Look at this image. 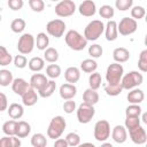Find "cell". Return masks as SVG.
Here are the masks:
<instances>
[{
  "mask_svg": "<svg viewBox=\"0 0 147 147\" xmlns=\"http://www.w3.org/2000/svg\"><path fill=\"white\" fill-rule=\"evenodd\" d=\"M65 44L69 46V48L74 51H83L87 46V40L76 30H69L64 36Z\"/></svg>",
  "mask_w": 147,
  "mask_h": 147,
  "instance_id": "cell-1",
  "label": "cell"
},
{
  "mask_svg": "<svg viewBox=\"0 0 147 147\" xmlns=\"http://www.w3.org/2000/svg\"><path fill=\"white\" fill-rule=\"evenodd\" d=\"M65 126H67V123H65V119L62 116H55V117H53L51 119L49 125H48V129H47V136H48V138L54 139V140L59 139L62 136Z\"/></svg>",
  "mask_w": 147,
  "mask_h": 147,
  "instance_id": "cell-2",
  "label": "cell"
},
{
  "mask_svg": "<svg viewBox=\"0 0 147 147\" xmlns=\"http://www.w3.org/2000/svg\"><path fill=\"white\" fill-rule=\"evenodd\" d=\"M103 31H105V24L101 21L99 20L91 21L84 30V38L87 41H94L99 39V37L103 33Z\"/></svg>",
  "mask_w": 147,
  "mask_h": 147,
  "instance_id": "cell-3",
  "label": "cell"
},
{
  "mask_svg": "<svg viewBox=\"0 0 147 147\" xmlns=\"http://www.w3.org/2000/svg\"><path fill=\"white\" fill-rule=\"evenodd\" d=\"M144 82L142 74L138 71H130L121 79V86L123 90H133L138 86H140Z\"/></svg>",
  "mask_w": 147,
  "mask_h": 147,
  "instance_id": "cell-4",
  "label": "cell"
},
{
  "mask_svg": "<svg viewBox=\"0 0 147 147\" xmlns=\"http://www.w3.org/2000/svg\"><path fill=\"white\" fill-rule=\"evenodd\" d=\"M124 74V68L119 63H111L108 65L106 71V80L108 84H118Z\"/></svg>",
  "mask_w": 147,
  "mask_h": 147,
  "instance_id": "cell-5",
  "label": "cell"
},
{
  "mask_svg": "<svg viewBox=\"0 0 147 147\" xmlns=\"http://www.w3.org/2000/svg\"><path fill=\"white\" fill-rule=\"evenodd\" d=\"M34 37L31 33H23L17 42V49L22 55L30 54L34 48Z\"/></svg>",
  "mask_w": 147,
  "mask_h": 147,
  "instance_id": "cell-6",
  "label": "cell"
},
{
  "mask_svg": "<svg viewBox=\"0 0 147 147\" xmlns=\"http://www.w3.org/2000/svg\"><path fill=\"white\" fill-rule=\"evenodd\" d=\"M94 138L98 141H106L110 136V125L108 121L100 119L94 125Z\"/></svg>",
  "mask_w": 147,
  "mask_h": 147,
  "instance_id": "cell-7",
  "label": "cell"
},
{
  "mask_svg": "<svg viewBox=\"0 0 147 147\" xmlns=\"http://www.w3.org/2000/svg\"><path fill=\"white\" fill-rule=\"evenodd\" d=\"M138 23L131 17H123L117 24V32L122 36H130L137 31Z\"/></svg>",
  "mask_w": 147,
  "mask_h": 147,
  "instance_id": "cell-8",
  "label": "cell"
},
{
  "mask_svg": "<svg viewBox=\"0 0 147 147\" xmlns=\"http://www.w3.org/2000/svg\"><path fill=\"white\" fill-rule=\"evenodd\" d=\"M94 114H95L94 107L83 102L77 109V119L82 124H87L94 117Z\"/></svg>",
  "mask_w": 147,
  "mask_h": 147,
  "instance_id": "cell-9",
  "label": "cell"
},
{
  "mask_svg": "<svg viewBox=\"0 0 147 147\" xmlns=\"http://www.w3.org/2000/svg\"><path fill=\"white\" fill-rule=\"evenodd\" d=\"M46 31L49 36H52L54 38H61L65 31V23H64V21H62L60 18L52 20L47 23Z\"/></svg>",
  "mask_w": 147,
  "mask_h": 147,
  "instance_id": "cell-10",
  "label": "cell"
},
{
  "mask_svg": "<svg viewBox=\"0 0 147 147\" xmlns=\"http://www.w3.org/2000/svg\"><path fill=\"white\" fill-rule=\"evenodd\" d=\"M76 11V5L71 0L60 1L55 6V14L60 17H69Z\"/></svg>",
  "mask_w": 147,
  "mask_h": 147,
  "instance_id": "cell-11",
  "label": "cell"
},
{
  "mask_svg": "<svg viewBox=\"0 0 147 147\" xmlns=\"http://www.w3.org/2000/svg\"><path fill=\"white\" fill-rule=\"evenodd\" d=\"M129 134H130V139L132 140V142H134L136 145H144L146 141H147V134H146V131L145 129L139 125L132 130L129 131Z\"/></svg>",
  "mask_w": 147,
  "mask_h": 147,
  "instance_id": "cell-12",
  "label": "cell"
},
{
  "mask_svg": "<svg viewBox=\"0 0 147 147\" xmlns=\"http://www.w3.org/2000/svg\"><path fill=\"white\" fill-rule=\"evenodd\" d=\"M47 82H48V79H47V77L45 75H42V74H34V75L31 76L29 84H30L31 88H33L34 91L39 92V91H41L46 86Z\"/></svg>",
  "mask_w": 147,
  "mask_h": 147,
  "instance_id": "cell-13",
  "label": "cell"
},
{
  "mask_svg": "<svg viewBox=\"0 0 147 147\" xmlns=\"http://www.w3.org/2000/svg\"><path fill=\"white\" fill-rule=\"evenodd\" d=\"M30 88V84L23 78H15L11 83V90L17 95H23Z\"/></svg>",
  "mask_w": 147,
  "mask_h": 147,
  "instance_id": "cell-14",
  "label": "cell"
},
{
  "mask_svg": "<svg viewBox=\"0 0 147 147\" xmlns=\"http://www.w3.org/2000/svg\"><path fill=\"white\" fill-rule=\"evenodd\" d=\"M78 10H79L80 15H83L85 17H91L95 14L96 7H95V3L92 0H85L79 5Z\"/></svg>",
  "mask_w": 147,
  "mask_h": 147,
  "instance_id": "cell-15",
  "label": "cell"
},
{
  "mask_svg": "<svg viewBox=\"0 0 147 147\" xmlns=\"http://www.w3.org/2000/svg\"><path fill=\"white\" fill-rule=\"evenodd\" d=\"M60 96L63 99V100H72V98L76 95L77 93V88L74 84H69V83H65V84H62L60 86Z\"/></svg>",
  "mask_w": 147,
  "mask_h": 147,
  "instance_id": "cell-16",
  "label": "cell"
},
{
  "mask_svg": "<svg viewBox=\"0 0 147 147\" xmlns=\"http://www.w3.org/2000/svg\"><path fill=\"white\" fill-rule=\"evenodd\" d=\"M111 138L117 144H124L127 139L126 129L123 125H116L111 131Z\"/></svg>",
  "mask_w": 147,
  "mask_h": 147,
  "instance_id": "cell-17",
  "label": "cell"
},
{
  "mask_svg": "<svg viewBox=\"0 0 147 147\" xmlns=\"http://www.w3.org/2000/svg\"><path fill=\"white\" fill-rule=\"evenodd\" d=\"M105 34H106V39L108 41H114L117 39L118 32H117V23L113 20L108 21L106 26H105Z\"/></svg>",
  "mask_w": 147,
  "mask_h": 147,
  "instance_id": "cell-18",
  "label": "cell"
},
{
  "mask_svg": "<svg viewBox=\"0 0 147 147\" xmlns=\"http://www.w3.org/2000/svg\"><path fill=\"white\" fill-rule=\"evenodd\" d=\"M127 101L131 105H139L144 101L145 99V93L140 88H133L127 93Z\"/></svg>",
  "mask_w": 147,
  "mask_h": 147,
  "instance_id": "cell-19",
  "label": "cell"
},
{
  "mask_svg": "<svg viewBox=\"0 0 147 147\" xmlns=\"http://www.w3.org/2000/svg\"><path fill=\"white\" fill-rule=\"evenodd\" d=\"M113 59L116 63H123L126 62L130 59V52L124 47H117L113 52Z\"/></svg>",
  "mask_w": 147,
  "mask_h": 147,
  "instance_id": "cell-20",
  "label": "cell"
},
{
  "mask_svg": "<svg viewBox=\"0 0 147 147\" xmlns=\"http://www.w3.org/2000/svg\"><path fill=\"white\" fill-rule=\"evenodd\" d=\"M22 101H23V105L24 106H28V107H32L37 103L38 101V95H37V92L33 90V88H29L23 95H22Z\"/></svg>",
  "mask_w": 147,
  "mask_h": 147,
  "instance_id": "cell-21",
  "label": "cell"
},
{
  "mask_svg": "<svg viewBox=\"0 0 147 147\" xmlns=\"http://www.w3.org/2000/svg\"><path fill=\"white\" fill-rule=\"evenodd\" d=\"M64 78L69 84H75L80 78V71L76 67H69L64 71Z\"/></svg>",
  "mask_w": 147,
  "mask_h": 147,
  "instance_id": "cell-22",
  "label": "cell"
},
{
  "mask_svg": "<svg viewBox=\"0 0 147 147\" xmlns=\"http://www.w3.org/2000/svg\"><path fill=\"white\" fill-rule=\"evenodd\" d=\"M7 111H8V115L11 119L16 121V119H20L23 114H24V108L22 105L20 103H11L8 108H7Z\"/></svg>",
  "mask_w": 147,
  "mask_h": 147,
  "instance_id": "cell-23",
  "label": "cell"
},
{
  "mask_svg": "<svg viewBox=\"0 0 147 147\" xmlns=\"http://www.w3.org/2000/svg\"><path fill=\"white\" fill-rule=\"evenodd\" d=\"M83 100H84V103L94 106V105L98 103V101H99V93H98L95 90L87 88V90H85L84 93H83Z\"/></svg>",
  "mask_w": 147,
  "mask_h": 147,
  "instance_id": "cell-24",
  "label": "cell"
},
{
  "mask_svg": "<svg viewBox=\"0 0 147 147\" xmlns=\"http://www.w3.org/2000/svg\"><path fill=\"white\" fill-rule=\"evenodd\" d=\"M31 131V126L28 122L25 121H18L17 122V125H16V133L15 136L17 138H25L29 136Z\"/></svg>",
  "mask_w": 147,
  "mask_h": 147,
  "instance_id": "cell-25",
  "label": "cell"
},
{
  "mask_svg": "<svg viewBox=\"0 0 147 147\" xmlns=\"http://www.w3.org/2000/svg\"><path fill=\"white\" fill-rule=\"evenodd\" d=\"M0 147H21V140L16 136H5L0 138Z\"/></svg>",
  "mask_w": 147,
  "mask_h": 147,
  "instance_id": "cell-26",
  "label": "cell"
},
{
  "mask_svg": "<svg viewBox=\"0 0 147 147\" xmlns=\"http://www.w3.org/2000/svg\"><path fill=\"white\" fill-rule=\"evenodd\" d=\"M28 65H29V69L31 71H34V72H39L44 69L45 67V61L44 59L39 57V56H34L32 57L29 62H28Z\"/></svg>",
  "mask_w": 147,
  "mask_h": 147,
  "instance_id": "cell-27",
  "label": "cell"
},
{
  "mask_svg": "<svg viewBox=\"0 0 147 147\" xmlns=\"http://www.w3.org/2000/svg\"><path fill=\"white\" fill-rule=\"evenodd\" d=\"M98 68V63L95 60L93 59H86V60H83L82 63H80V69L86 72V74H92V72H95Z\"/></svg>",
  "mask_w": 147,
  "mask_h": 147,
  "instance_id": "cell-28",
  "label": "cell"
},
{
  "mask_svg": "<svg viewBox=\"0 0 147 147\" xmlns=\"http://www.w3.org/2000/svg\"><path fill=\"white\" fill-rule=\"evenodd\" d=\"M34 42L39 51H45L49 44V38L45 32H39L37 34V38L34 39Z\"/></svg>",
  "mask_w": 147,
  "mask_h": 147,
  "instance_id": "cell-29",
  "label": "cell"
},
{
  "mask_svg": "<svg viewBox=\"0 0 147 147\" xmlns=\"http://www.w3.org/2000/svg\"><path fill=\"white\" fill-rule=\"evenodd\" d=\"M14 78H13V74L11 71L7 70V69H1L0 70V86H9L13 83Z\"/></svg>",
  "mask_w": 147,
  "mask_h": 147,
  "instance_id": "cell-30",
  "label": "cell"
},
{
  "mask_svg": "<svg viewBox=\"0 0 147 147\" xmlns=\"http://www.w3.org/2000/svg\"><path fill=\"white\" fill-rule=\"evenodd\" d=\"M55 88H56V83L52 79V80H48L47 84H46V86L41 91H39L38 93H39V95L41 98H49L55 92Z\"/></svg>",
  "mask_w": 147,
  "mask_h": 147,
  "instance_id": "cell-31",
  "label": "cell"
},
{
  "mask_svg": "<svg viewBox=\"0 0 147 147\" xmlns=\"http://www.w3.org/2000/svg\"><path fill=\"white\" fill-rule=\"evenodd\" d=\"M59 60V52L54 47H47L44 53V61L49 63H55Z\"/></svg>",
  "mask_w": 147,
  "mask_h": 147,
  "instance_id": "cell-32",
  "label": "cell"
},
{
  "mask_svg": "<svg viewBox=\"0 0 147 147\" xmlns=\"http://www.w3.org/2000/svg\"><path fill=\"white\" fill-rule=\"evenodd\" d=\"M101 82H102L101 75L99 72H96V71L92 72L90 75V77H88V85H90V88H92V90L96 91L101 86Z\"/></svg>",
  "mask_w": 147,
  "mask_h": 147,
  "instance_id": "cell-33",
  "label": "cell"
},
{
  "mask_svg": "<svg viewBox=\"0 0 147 147\" xmlns=\"http://www.w3.org/2000/svg\"><path fill=\"white\" fill-rule=\"evenodd\" d=\"M16 125H17V121L14 119H9L7 122L3 123L2 125V131L6 136H15L16 133Z\"/></svg>",
  "mask_w": 147,
  "mask_h": 147,
  "instance_id": "cell-34",
  "label": "cell"
},
{
  "mask_svg": "<svg viewBox=\"0 0 147 147\" xmlns=\"http://www.w3.org/2000/svg\"><path fill=\"white\" fill-rule=\"evenodd\" d=\"M123 88L121 86V83L118 84H107L105 86V92L107 93V95H110V96H116V95H119L122 93Z\"/></svg>",
  "mask_w": 147,
  "mask_h": 147,
  "instance_id": "cell-35",
  "label": "cell"
},
{
  "mask_svg": "<svg viewBox=\"0 0 147 147\" xmlns=\"http://www.w3.org/2000/svg\"><path fill=\"white\" fill-rule=\"evenodd\" d=\"M31 145L32 147H46L47 139L42 133H34L31 138Z\"/></svg>",
  "mask_w": 147,
  "mask_h": 147,
  "instance_id": "cell-36",
  "label": "cell"
},
{
  "mask_svg": "<svg viewBox=\"0 0 147 147\" xmlns=\"http://www.w3.org/2000/svg\"><path fill=\"white\" fill-rule=\"evenodd\" d=\"M13 61V57L10 55V53L6 49L5 46H0V65L6 67L9 65Z\"/></svg>",
  "mask_w": 147,
  "mask_h": 147,
  "instance_id": "cell-37",
  "label": "cell"
},
{
  "mask_svg": "<svg viewBox=\"0 0 147 147\" xmlns=\"http://www.w3.org/2000/svg\"><path fill=\"white\" fill-rule=\"evenodd\" d=\"M25 25H26V23H25V21L23 18H15L10 23V29H11V31L14 33H21V32L24 31Z\"/></svg>",
  "mask_w": 147,
  "mask_h": 147,
  "instance_id": "cell-38",
  "label": "cell"
},
{
  "mask_svg": "<svg viewBox=\"0 0 147 147\" xmlns=\"http://www.w3.org/2000/svg\"><path fill=\"white\" fill-rule=\"evenodd\" d=\"M46 75H47V77H49L52 79L57 78L61 75V67L57 65V64H49V65H47Z\"/></svg>",
  "mask_w": 147,
  "mask_h": 147,
  "instance_id": "cell-39",
  "label": "cell"
},
{
  "mask_svg": "<svg viewBox=\"0 0 147 147\" xmlns=\"http://www.w3.org/2000/svg\"><path fill=\"white\" fill-rule=\"evenodd\" d=\"M99 14H100V16H101L102 18L109 20V18H113L115 11H114V8H113L111 6H109V5H103V6H101L100 9H99Z\"/></svg>",
  "mask_w": 147,
  "mask_h": 147,
  "instance_id": "cell-40",
  "label": "cell"
},
{
  "mask_svg": "<svg viewBox=\"0 0 147 147\" xmlns=\"http://www.w3.org/2000/svg\"><path fill=\"white\" fill-rule=\"evenodd\" d=\"M141 107L139 105H130L125 109V115L126 117H139L141 114Z\"/></svg>",
  "mask_w": 147,
  "mask_h": 147,
  "instance_id": "cell-41",
  "label": "cell"
},
{
  "mask_svg": "<svg viewBox=\"0 0 147 147\" xmlns=\"http://www.w3.org/2000/svg\"><path fill=\"white\" fill-rule=\"evenodd\" d=\"M64 139H65L68 146H71V147H77V146L80 144V137H79V134H77L76 132H70V133H68Z\"/></svg>",
  "mask_w": 147,
  "mask_h": 147,
  "instance_id": "cell-42",
  "label": "cell"
},
{
  "mask_svg": "<svg viewBox=\"0 0 147 147\" xmlns=\"http://www.w3.org/2000/svg\"><path fill=\"white\" fill-rule=\"evenodd\" d=\"M138 68L141 72L147 71V49H144L140 53L139 60H138Z\"/></svg>",
  "mask_w": 147,
  "mask_h": 147,
  "instance_id": "cell-43",
  "label": "cell"
},
{
  "mask_svg": "<svg viewBox=\"0 0 147 147\" xmlns=\"http://www.w3.org/2000/svg\"><path fill=\"white\" fill-rule=\"evenodd\" d=\"M145 14H146V10H145V8L142 6H134L131 9V16H132V18L134 21L142 18L145 16Z\"/></svg>",
  "mask_w": 147,
  "mask_h": 147,
  "instance_id": "cell-44",
  "label": "cell"
},
{
  "mask_svg": "<svg viewBox=\"0 0 147 147\" xmlns=\"http://www.w3.org/2000/svg\"><path fill=\"white\" fill-rule=\"evenodd\" d=\"M102 47L99 44H93L88 47V54L92 56V59H99L102 55Z\"/></svg>",
  "mask_w": 147,
  "mask_h": 147,
  "instance_id": "cell-45",
  "label": "cell"
},
{
  "mask_svg": "<svg viewBox=\"0 0 147 147\" xmlns=\"http://www.w3.org/2000/svg\"><path fill=\"white\" fill-rule=\"evenodd\" d=\"M29 6L33 11L40 13L45 8V2L42 0H29Z\"/></svg>",
  "mask_w": 147,
  "mask_h": 147,
  "instance_id": "cell-46",
  "label": "cell"
},
{
  "mask_svg": "<svg viewBox=\"0 0 147 147\" xmlns=\"http://www.w3.org/2000/svg\"><path fill=\"white\" fill-rule=\"evenodd\" d=\"M133 5V1L132 0H116L115 1V6L118 10H122V11H125L127 9H130Z\"/></svg>",
  "mask_w": 147,
  "mask_h": 147,
  "instance_id": "cell-47",
  "label": "cell"
},
{
  "mask_svg": "<svg viewBox=\"0 0 147 147\" xmlns=\"http://www.w3.org/2000/svg\"><path fill=\"white\" fill-rule=\"evenodd\" d=\"M124 124H125L124 127L130 131V130H132V129H134V127L140 125V118L139 117H126Z\"/></svg>",
  "mask_w": 147,
  "mask_h": 147,
  "instance_id": "cell-48",
  "label": "cell"
},
{
  "mask_svg": "<svg viewBox=\"0 0 147 147\" xmlns=\"http://www.w3.org/2000/svg\"><path fill=\"white\" fill-rule=\"evenodd\" d=\"M14 64H15V67L16 68H18V69H23V68H25L26 67V64H28V60H26V57L24 56V55H16L15 56V59H14Z\"/></svg>",
  "mask_w": 147,
  "mask_h": 147,
  "instance_id": "cell-49",
  "label": "cell"
},
{
  "mask_svg": "<svg viewBox=\"0 0 147 147\" xmlns=\"http://www.w3.org/2000/svg\"><path fill=\"white\" fill-rule=\"evenodd\" d=\"M63 110L67 114H71L74 113V110H76V102L74 100H67L63 103Z\"/></svg>",
  "mask_w": 147,
  "mask_h": 147,
  "instance_id": "cell-50",
  "label": "cell"
},
{
  "mask_svg": "<svg viewBox=\"0 0 147 147\" xmlns=\"http://www.w3.org/2000/svg\"><path fill=\"white\" fill-rule=\"evenodd\" d=\"M23 0H8V7L11 10H18L23 7Z\"/></svg>",
  "mask_w": 147,
  "mask_h": 147,
  "instance_id": "cell-51",
  "label": "cell"
},
{
  "mask_svg": "<svg viewBox=\"0 0 147 147\" xmlns=\"http://www.w3.org/2000/svg\"><path fill=\"white\" fill-rule=\"evenodd\" d=\"M8 108V99L5 93L0 92V111H3Z\"/></svg>",
  "mask_w": 147,
  "mask_h": 147,
  "instance_id": "cell-52",
  "label": "cell"
},
{
  "mask_svg": "<svg viewBox=\"0 0 147 147\" xmlns=\"http://www.w3.org/2000/svg\"><path fill=\"white\" fill-rule=\"evenodd\" d=\"M53 147H69V146H68V144H67L65 139H63V138H59V139H56V140H55V142H54V146H53Z\"/></svg>",
  "mask_w": 147,
  "mask_h": 147,
  "instance_id": "cell-53",
  "label": "cell"
},
{
  "mask_svg": "<svg viewBox=\"0 0 147 147\" xmlns=\"http://www.w3.org/2000/svg\"><path fill=\"white\" fill-rule=\"evenodd\" d=\"M77 147H95V145L92 142H84V144H79Z\"/></svg>",
  "mask_w": 147,
  "mask_h": 147,
  "instance_id": "cell-54",
  "label": "cell"
},
{
  "mask_svg": "<svg viewBox=\"0 0 147 147\" xmlns=\"http://www.w3.org/2000/svg\"><path fill=\"white\" fill-rule=\"evenodd\" d=\"M101 147H114L110 142H103L102 145H101Z\"/></svg>",
  "mask_w": 147,
  "mask_h": 147,
  "instance_id": "cell-55",
  "label": "cell"
},
{
  "mask_svg": "<svg viewBox=\"0 0 147 147\" xmlns=\"http://www.w3.org/2000/svg\"><path fill=\"white\" fill-rule=\"evenodd\" d=\"M142 121H144V123H147V114L146 113L142 114Z\"/></svg>",
  "mask_w": 147,
  "mask_h": 147,
  "instance_id": "cell-56",
  "label": "cell"
},
{
  "mask_svg": "<svg viewBox=\"0 0 147 147\" xmlns=\"http://www.w3.org/2000/svg\"><path fill=\"white\" fill-rule=\"evenodd\" d=\"M1 20H2V17H1V15H0V22H1Z\"/></svg>",
  "mask_w": 147,
  "mask_h": 147,
  "instance_id": "cell-57",
  "label": "cell"
}]
</instances>
